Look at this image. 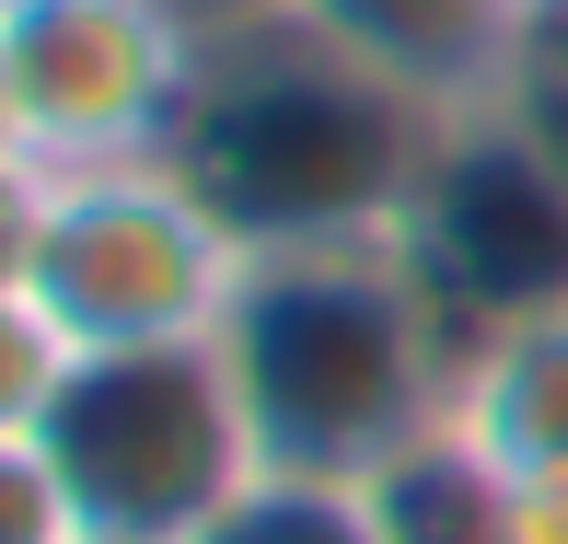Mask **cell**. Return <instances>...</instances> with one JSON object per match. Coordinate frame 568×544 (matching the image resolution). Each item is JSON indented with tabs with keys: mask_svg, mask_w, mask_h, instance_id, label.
<instances>
[{
	"mask_svg": "<svg viewBox=\"0 0 568 544\" xmlns=\"http://www.w3.org/2000/svg\"><path fill=\"white\" fill-rule=\"evenodd\" d=\"M429 140H442V116L418 93L359 70L278 0H244V12H210L197 93L163 163L232 220L244 255H302V244L395 232Z\"/></svg>",
	"mask_w": 568,
	"mask_h": 544,
	"instance_id": "6da1fadb",
	"label": "cell"
},
{
	"mask_svg": "<svg viewBox=\"0 0 568 544\" xmlns=\"http://www.w3.org/2000/svg\"><path fill=\"white\" fill-rule=\"evenodd\" d=\"M221 371L244 394L267 475H337V486L395 475L464 406V348L406 278L395 232L244 255V290L221 314Z\"/></svg>",
	"mask_w": 568,
	"mask_h": 544,
	"instance_id": "7a4b0ae2",
	"label": "cell"
},
{
	"mask_svg": "<svg viewBox=\"0 0 568 544\" xmlns=\"http://www.w3.org/2000/svg\"><path fill=\"white\" fill-rule=\"evenodd\" d=\"M0 440L59 486L70 533H105V544H197L267 475L255 429H244V394L221 371V336L82 348Z\"/></svg>",
	"mask_w": 568,
	"mask_h": 544,
	"instance_id": "3957f363",
	"label": "cell"
},
{
	"mask_svg": "<svg viewBox=\"0 0 568 544\" xmlns=\"http://www.w3.org/2000/svg\"><path fill=\"white\" fill-rule=\"evenodd\" d=\"M244 244L174 163L12 174V267L0 301L47 314L70 348H186L221 336Z\"/></svg>",
	"mask_w": 568,
	"mask_h": 544,
	"instance_id": "277c9868",
	"label": "cell"
},
{
	"mask_svg": "<svg viewBox=\"0 0 568 544\" xmlns=\"http://www.w3.org/2000/svg\"><path fill=\"white\" fill-rule=\"evenodd\" d=\"M197 0H23L0 12V174L163 163L197 93Z\"/></svg>",
	"mask_w": 568,
	"mask_h": 544,
	"instance_id": "5b68a950",
	"label": "cell"
},
{
	"mask_svg": "<svg viewBox=\"0 0 568 544\" xmlns=\"http://www.w3.org/2000/svg\"><path fill=\"white\" fill-rule=\"evenodd\" d=\"M395 255L429 290V314L453 325V348L568 314V140H546L523 105L442 116L418 186H406Z\"/></svg>",
	"mask_w": 568,
	"mask_h": 544,
	"instance_id": "8992f818",
	"label": "cell"
},
{
	"mask_svg": "<svg viewBox=\"0 0 568 544\" xmlns=\"http://www.w3.org/2000/svg\"><path fill=\"white\" fill-rule=\"evenodd\" d=\"M278 12L348 47L359 70H383L395 93H418L429 116L510 105L534 47V0H278Z\"/></svg>",
	"mask_w": 568,
	"mask_h": 544,
	"instance_id": "52a82bcc",
	"label": "cell"
},
{
	"mask_svg": "<svg viewBox=\"0 0 568 544\" xmlns=\"http://www.w3.org/2000/svg\"><path fill=\"white\" fill-rule=\"evenodd\" d=\"M464 440L510 463V475H568V314H534L487 348H464Z\"/></svg>",
	"mask_w": 568,
	"mask_h": 544,
	"instance_id": "ba28073f",
	"label": "cell"
},
{
	"mask_svg": "<svg viewBox=\"0 0 568 544\" xmlns=\"http://www.w3.org/2000/svg\"><path fill=\"white\" fill-rule=\"evenodd\" d=\"M372 522H383V544H534L523 475L487 440H464V418L442 440H418L395 475H372Z\"/></svg>",
	"mask_w": 568,
	"mask_h": 544,
	"instance_id": "9c48e42d",
	"label": "cell"
},
{
	"mask_svg": "<svg viewBox=\"0 0 568 544\" xmlns=\"http://www.w3.org/2000/svg\"><path fill=\"white\" fill-rule=\"evenodd\" d=\"M197 544H383V522H372V486H337V475H255Z\"/></svg>",
	"mask_w": 568,
	"mask_h": 544,
	"instance_id": "30bf717a",
	"label": "cell"
},
{
	"mask_svg": "<svg viewBox=\"0 0 568 544\" xmlns=\"http://www.w3.org/2000/svg\"><path fill=\"white\" fill-rule=\"evenodd\" d=\"M510 105L546 127V140H568V0H557V12H534V47H523V82H510Z\"/></svg>",
	"mask_w": 568,
	"mask_h": 544,
	"instance_id": "8fae6325",
	"label": "cell"
},
{
	"mask_svg": "<svg viewBox=\"0 0 568 544\" xmlns=\"http://www.w3.org/2000/svg\"><path fill=\"white\" fill-rule=\"evenodd\" d=\"M70 544H105V533H70Z\"/></svg>",
	"mask_w": 568,
	"mask_h": 544,
	"instance_id": "7c38bea8",
	"label": "cell"
},
{
	"mask_svg": "<svg viewBox=\"0 0 568 544\" xmlns=\"http://www.w3.org/2000/svg\"><path fill=\"white\" fill-rule=\"evenodd\" d=\"M0 12H23V0H0Z\"/></svg>",
	"mask_w": 568,
	"mask_h": 544,
	"instance_id": "4fadbf2b",
	"label": "cell"
},
{
	"mask_svg": "<svg viewBox=\"0 0 568 544\" xmlns=\"http://www.w3.org/2000/svg\"><path fill=\"white\" fill-rule=\"evenodd\" d=\"M534 12H557V0H534Z\"/></svg>",
	"mask_w": 568,
	"mask_h": 544,
	"instance_id": "5bb4252c",
	"label": "cell"
},
{
	"mask_svg": "<svg viewBox=\"0 0 568 544\" xmlns=\"http://www.w3.org/2000/svg\"><path fill=\"white\" fill-rule=\"evenodd\" d=\"M197 12H210V0H197Z\"/></svg>",
	"mask_w": 568,
	"mask_h": 544,
	"instance_id": "9a60e30c",
	"label": "cell"
}]
</instances>
